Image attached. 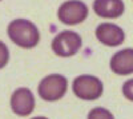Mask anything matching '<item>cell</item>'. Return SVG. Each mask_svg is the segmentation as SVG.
<instances>
[{
  "mask_svg": "<svg viewBox=\"0 0 133 119\" xmlns=\"http://www.w3.org/2000/svg\"><path fill=\"white\" fill-rule=\"evenodd\" d=\"M11 109L19 116H27L35 109V96L27 87H20L11 96Z\"/></svg>",
  "mask_w": 133,
  "mask_h": 119,
  "instance_id": "8992f818",
  "label": "cell"
},
{
  "mask_svg": "<svg viewBox=\"0 0 133 119\" xmlns=\"http://www.w3.org/2000/svg\"><path fill=\"white\" fill-rule=\"evenodd\" d=\"M57 17L66 26L80 24L88 17V7L80 0H68L59 7Z\"/></svg>",
  "mask_w": 133,
  "mask_h": 119,
  "instance_id": "5b68a950",
  "label": "cell"
},
{
  "mask_svg": "<svg viewBox=\"0 0 133 119\" xmlns=\"http://www.w3.org/2000/svg\"><path fill=\"white\" fill-rule=\"evenodd\" d=\"M96 38L100 43L108 47H117L123 44L125 40V32L117 24L112 23H101L96 28Z\"/></svg>",
  "mask_w": 133,
  "mask_h": 119,
  "instance_id": "52a82bcc",
  "label": "cell"
},
{
  "mask_svg": "<svg viewBox=\"0 0 133 119\" xmlns=\"http://www.w3.org/2000/svg\"><path fill=\"white\" fill-rule=\"evenodd\" d=\"M32 119H48L45 116H35V118H32Z\"/></svg>",
  "mask_w": 133,
  "mask_h": 119,
  "instance_id": "4fadbf2b",
  "label": "cell"
},
{
  "mask_svg": "<svg viewBox=\"0 0 133 119\" xmlns=\"http://www.w3.org/2000/svg\"><path fill=\"white\" fill-rule=\"evenodd\" d=\"M68 90V80L60 74H51L39 84L37 92L40 98L47 102H56L61 99Z\"/></svg>",
  "mask_w": 133,
  "mask_h": 119,
  "instance_id": "3957f363",
  "label": "cell"
},
{
  "mask_svg": "<svg viewBox=\"0 0 133 119\" xmlns=\"http://www.w3.org/2000/svg\"><path fill=\"white\" fill-rule=\"evenodd\" d=\"M8 36L16 46L21 48H33L40 41L37 27L27 19H15L8 24Z\"/></svg>",
  "mask_w": 133,
  "mask_h": 119,
  "instance_id": "6da1fadb",
  "label": "cell"
},
{
  "mask_svg": "<svg viewBox=\"0 0 133 119\" xmlns=\"http://www.w3.org/2000/svg\"><path fill=\"white\" fill-rule=\"evenodd\" d=\"M123 94H124V96L128 100L133 102V79H129V80H127L124 83V86H123Z\"/></svg>",
  "mask_w": 133,
  "mask_h": 119,
  "instance_id": "7c38bea8",
  "label": "cell"
},
{
  "mask_svg": "<svg viewBox=\"0 0 133 119\" xmlns=\"http://www.w3.org/2000/svg\"><path fill=\"white\" fill-rule=\"evenodd\" d=\"M83 44L81 36L75 31H61L52 40V50L57 56L68 58L73 56L80 51Z\"/></svg>",
  "mask_w": 133,
  "mask_h": 119,
  "instance_id": "277c9868",
  "label": "cell"
},
{
  "mask_svg": "<svg viewBox=\"0 0 133 119\" xmlns=\"http://www.w3.org/2000/svg\"><path fill=\"white\" fill-rule=\"evenodd\" d=\"M109 67L117 75L133 74V48L117 51L110 59Z\"/></svg>",
  "mask_w": 133,
  "mask_h": 119,
  "instance_id": "9c48e42d",
  "label": "cell"
},
{
  "mask_svg": "<svg viewBox=\"0 0 133 119\" xmlns=\"http://www.w3.org/2000/svg\"><path fill=\"white\" fill-rule=\"evenodd\" d=\"M88 119H115V116L104 107H95L88 114Z\"/></svg>",
  "mask_w": 133,
  "mask_h": 119,
  "instance_id": "30bf717a",
  "label": "cell"
},
{
  "mask_svg": "<svg viewBox=\"0 0 133 119\" xmlns=\"http://www.w3.org/2000/svg\"><path fill=\"white\" fill-rule=\"evenodd\" d=\"M9 60V51L8 47L4 44V43L0 40V70L4 68L7 66V63Z\"/></svg>",
  "mask_w": 133,
  "mask_h": 119,
  "instance_id": "8fae6325",
  "label": "cell"
},
{
  "mask_svg": "<svg viewBox=\"0 0 133 119\" xmlns=\"http://www.w3.org/2000/svg\"><path fill=\"white\" fill-rule=\"evenodd\" d=\"M95 14L104 19H117L124 14L125 5L123 0H95Z\"/></svg>",
  "mask_w": 133,
  "mask_h": 119,
  "instance_id": "ba28073f",
  "label": "cell"
},
{
  "mask_svg": "<svg viewBox=\"0 0 133 119\" xmlns=\"http://www.w3.org/2000/svg\"><path fill=\"white\" fill-rule=\"evenodd\" d=\"M73 94L83 100H96L103 95V82L93 75H80L72 83Z\"/></svg>",
  "mask_w": 133,
  "mask_h": 119,
  "instance_id": "7a4b0ae2",
  "label": "cell"
}]
</instances>
